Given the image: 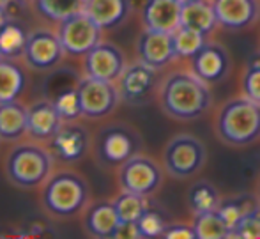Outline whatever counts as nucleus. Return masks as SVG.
<instances>
[{
  "label": "nucleus",
  "instance_id": "obj_23",
  "mask_svg": "<svg viewBox=\"0 0 260 239\" xmlns=\"http://www.w3.org/2000/svg\"><path fill=\"white\" fill-rule=\"evenodd\" d=\"M27 85V78L14 58H0V103L16 101Z\"/></svg>",
  "mask_w": 260,
  "mask_h": 239
},
{
  "label": "nucleus",
  "instance_id": "obj_12",
  "mask_svg": "<svg viewBox=\"0 0 260 239\" xmlns=\"http://www.w3.org/2000/svg\"><path fill=\"white\" fill-rule=\"evenodd\" d=\"M66 55L57 32L38 28L30 32L25 45L23 58L25 64L34 71H50L60 64Z\"/></svg>",
  "mask_w": 260,
  "mask_h": 239
},
{
  "label": "nucleus",
  "instance_id": "obj_3",
  "mask_svg": "<svg viewBox=\"0 0 260 239\" xmlns=\"http://www.w3.org/2000/svg\"><path fill=\"white\" fill-rule=\"evenodd\" d=\"M55 156L45 142H20L7 153L4 172L11 185L21 190H34L53 174Z\"/></svg>",
  "mask_w": 260,
  "mask_h": 239
},
{
  "label": "nucleus",
  "instance_id": "obj_4",
  "mask_svg": "<svg viewBox=\"0 0 260 239\" xmlns=\"http://www.w3.org/2000/svg\"><path fill=\"white\" fill-rule=\"evenodd\" d=\"M216 133L232 147H246L260 140V103L244 94L225 101L216 117Z\"/></svg>",
  "mask_w": 260,
  "mask_h": 239
},
{
  "label": "nucleus",
  "instance_id": "obj_2",
  "mask_svg": "<svg viewBox=\"0 0 260 239\" xmlns=\"http://www.w3.org/2000/svg\"><path fill=\"white\" fill-rule=\"evenodd\" d=\"M41 207L55 220H71L89 207L90 186L73 170L53 172L41 186Z\"/></svg>",
  "mask_w": 260,
  "mask_h": 239
},
{
  "label": "nucleus",
  "instance_id": "obj_24",
  "mask_svg": "<svg viewBox=\"0 0 260 239\" xmlns=\"http://www.w3.org/2000/svg\"><path fill=\"white\" fill-rule=\"evenodd\" d=\"M223 198L218 188L209 181H199L189 186L188 190V207L193 215L206 211H214L221 205Z\"/></svg>",
  "mask_w": 260,
  "mask_h": 239
},
{
  "label": "nucleus",
  "instance_id": "obj_16",
  "mask_svg": "<svg viewBox=\"0 0 260 239\" xmlns=\"http://www.w3.org/2000/svg\"><path fill=\"white\" fill-rule=\"evenodd\" d=\"M219 27L226 31H244L260 20L258 0H212Z\"/></svg>",
  "mask_w": 260,
  "mask_h": 239
},
{
  "label": "nucleus",
  "instance_id": "obj_39",
  "mask_svg": "<svg viewBox=\"0 0 260 239\" xmlns=\"http://www.w3.org/2000/svg\"><path fill=\"white\" fill-rule=\"evenodd\" d=\"M0 58H2V55H0Z\"/></svg>",
  "mask_w": 260,
  "mask_h": 239
},
{
  "label": "nucleus",
  "instance_id": "obj_14",
  "mask_svg": "<svg viewBox=\"0 0 260 239\" xmlns=\"http://www.w3.org/2000/svg\"><path fill=\"white\" fill-rule=\"evenodd\" d=\"M189 61L191 71L209 85L223 82L232 73V57L221 43L207 41Z\"/></svg>",
  "mask_w": 260,
  "mask_h": 239
},
{
  "label": "nucleus",
  "instance_id": "obj_38",
  "mask_svg": "<svg viewBox=\"0 0 260 239\" xmlns=\"http://www.w3.org/2000/svg\"><path fill=\"white\" fill-rule=\"evenodd\" d=\"M257 195H258V200H260V181H258V188H257Z\"/></svg>",
  "mask_w": 260,
  "mask_h": 239
},
{
  "label": "nucleus",
  "instance_id": "obj_18",
  "mask_svg": "<svg viewBox=\"0 0 260 239\" xmlns=\"http://www.w3.org/2000/svg\"><path fill=\"white\" fill-rule=\"evenodd\" d=\"M120 218L115 211L113 202H96L83 211L82 225L89 236L98 239L117 237L120 229Z\"/></svg>",
  "mask_w": 260,
  "mask_h": 239
},
{
  "label": "nucleus",
  "instance_id": "obj_33",
  "mask_svg": "<svg viewBox=\"0 0 260 239\" xmlns=\"http://www.w3.org/2000/svg\"><path fill=\"white\" fill-rule=\"evenodd\" d=\"M137 229L140 237H157V236H163L165 229H167V223H165L163 216L159 213L147 209L137 222Z\"/></svg>",
  "mask_w": 260,
  "mask_h": 239
},
{
  "label": "nucleus",
  "instance_id": "obj_8",
  "mask_svg": "<svg viewBox=\"0 0 260 239\" xmlns=\"http://www.w3.org/2000/svg\"><path fill=\"white\" fill-rule=\"evenodd\" d=\"M57 34L66 55L85 57L98 43H101L103 28L85 11H80V13L66 18L58 23Z\"/></svg>",
  "mask_w": 260,
  "mask_h": 239
},
{
  "label": "nucleus",
  "instance_id": "obj_31",
  "mask_svg": "<svg viewBox=\"0 0 260 239\" xmlns=\"http://www.w3.org/2000/svg\"><path fill=\"white\" fill-rule=\"evenodd\" d=\"M53 105L57 108L58 115L62 117V121H78L80 117H83L82 105H80V96L76 89L64 91L62 94H58L53 99Z\"/></svg>",
  "mask_w": 260,
  "mask_h": 239
},
{
  "label": "nucleus",
  "instance_id": "obj_36",
  "mask_svg": "<svg viewBox=\"0 0 260 239\" xmlns=\"http://www.w3.org/2000/svg\"><path fill=\"white\" fill-rule=\"evenodd\" d=\"M9 21V18H7V11H6V6H4V2L0 0V28L4 27V25Z\"/></svg>",
  "mask_w": 260,
  "mask_h": 239
},
{
  "label": "nucleus",
  "instance_id": "obj_21",
  "mask_svg": "<svg viewBox=\"0 0 260 239\" xmlns=\"http://www.w3.org/2000/svg\"><path fill=\"white\" fill-rule=\"evenodd\" d=\"M28 135V108L20 101L0 103V140L18 142Z\"/></svg>",
  "mask_w": 260,
  "mask_h": 239
},
{
  "label": "nucleus",
  "instance_id": "obj_17",
  "mask_svg": "<svg viewBox=\"0 0 260 239\" xmlns=\"http://www.w3.org/2000/svg\"><path fill=\"white\" fill-rule=\"evenodd\" d=\"M182 4L177 0H145L142 7L144 28L174 34L181 27Z\"/></svg>",
  "mask_w": 260,
  "mask_h": 239
},
{
  "label": "nucleus",
  "instance_id": "obj_1",
  "mask_svg": "<svg viewBox=\"0 0 260 239\" xmlns=\"http://www.w3.org/2000/svg\"><path fill=\"white\" fill-rule=\"evenodd\" d=\"M159 106L170 119L195 121L206 115L212 106L209 83L193 71H174L157 87Z\"/></svg>",
  "mask_w": 260,
  "mask_h": 239
},
{
  "label": "nucleus",
  "instance_id": "obj_37",
  "mask_svg": "<svg viewBox=\"0 0 260 239\" xmlns=\"http://www.w3.org/2000/svg\"><path fill=\"white\" fill-rule=\"evenodd\" d=\"M177 2H181V4H188V2H191V0H177Z\"/></svg>",
  "mask_w": 260,
  "mask_h": 239
},
{
  "label": "nucleus",
  "instance_id": "obj_6",
  "mask_svg": "<svg viewBox=\"0 0 260 239\" xmlns=\"http://www.w3.org/2000/svg\"><path fill=\"white\" fill-rule=\"evenodd\" d=\"M206 161V143L188 133L172 137L163 149V168L175 179L193 177L202 170Z\"/></svg>",
  "mask_w": 260,
  "mask_h": 239
},
{
  "label": "nucleus",
  "instance_id": "obj_15",
  "mask_svg": "<svg viewBox=\"0 0 260 239\" xmlns=\"http://www.w3.org/2000/svg\"><path fill=\"white\" fill-rule=\"evenodd\" d=\"M138 61L154 69H163L177 58L174 46V36L168 32L144 28L137 41Z\"/></svg>",
  "mask_w": 260,
  "mask_h": 239
},
{
  "label": "nucleus",
  "instance_id": "obj_13",
  "mask_svg": "<svg viewBox=\"0 0 260 239\" xmlns=\"http://www.w3.org/2000/svg\"><path fill=\"white\" fill-rule=\"evenodd\" d=\"M126 55L117 45L110 41L98 43L89 53L83 57V69L85 76L106 82H115L126 69Z\"/></svg>",
  "mask_w": 260,
  "mask_h": 239
},
{
  "label": "nucleus",
  "instance_id": "obj_28",
  "mask_svg": "<svg viewBox=\"0 0 260 239\" xmlns=\"http://www.w3.org/2000/svg\"><path fill=\"white\" fill-rule=\"evenodd\" d=\"M257 205H260L258 195L243 193V195H236V197L223 200L221 205L218 207V211L221 213V216L225 218V222L229 223L230 229H234V225H236L244 215L253 211Z\"/></svg>",
  "mask_w": 260,
  "mask_h": 239
},
{
  "label": "nucleus",
  "instance_id": "obj_34",
  "mask_svg": "<svg viewBox=\"0 0 260 239\" xmlns=\"http://www.w3.org/2000/svg\"><path fill=\"white\" fill-rule=\"evenodd\" d=\"M241 87H243V94L246 98L260 103V57H255L248 64L246 71L243 75Z\"/></svg>",
  "mask_w": 260,
  "mask_h": 239
},
{
  "label": "nucleus",
  "instance_id": "obj_29",
  "mask_svg": "<svg viewBox=\"0 0 260 239\" xmlns=\"http://www.w3.org/2000/svg\"><path fill=\"white\" fill-rule=\"evenodd\" d=\"M28 34L14 21H7L0 28V55L6 58L23 57Z\"/></svg>",
  "mask_w": 260,
  "mask_h": 239
},
{
  "label": "nucleus",
  "instance_id": "obj_10",
  "mask_svg": "<svg viewBox=\"0 0 260 239\" xmlns=\"http://www.w3.org/2000/svg\"><path fill=\"white\" fill-rule=\"evenodd\" d=\"M48 143L53 156L68 165L78 163L92 151V137L78 121H64Z\"/></svg>",
  "mask_w": 260,
  "mask_h": 239
},
{
  "label": "nucleus",
  "instance_id": "obj_30",
  "mask_svg": "<svg viewBox=\"0 0 260 239\" xmlns=\"http://www.w3.org/2000/svg\"><path fill=\"white\" fill-rule=\"evenodd\" d=\"M172 36H174V46L177 58H191L197 51L202 50V46L206 45L209 38V36L202 34V32L184 27V25H181Z\"/></svg>",
  "mask_w": 260,
  "mask_h": 239
},
{
  "label": "nucleus",
  "instance_id": "obj_9",
  "mask_svg": "<svg viewBox=\"0 0 260 239\" xmlns=\"http://www.w3.org/2000/svg\"><path fill=\"white\" fill-rule=\"evenodd\" d=\"M76 91L80 96L82 113L87 119H103L117 108L120 101V93L115 82L85 76Z\"/></svg>",
  "mask_w": 260,
  "mask_h": 239
},
{
  "label": "nucleus",
  "instance_id": "obj_26",
  "mask_svg": "<svg viewBox=\"0 0 260 239\" xmlns=\"http://www.w3.org/2000/svg\"><path fill=\"white\" fill-rule=\"evenodd\" d=\"M87 0H34L36 11L43 18L60 23L62 20L85 9Z\"/></svg>",
  "mask_w": 260,
  "mask_h": 239
},
{
  "label": "nucleus",
  "instance_id": "obj_7",
  "mask_svg": "<svg viewBox=\"0 0 260 239\" xmlns=\"http://www.w3.org/2000/svg\"><path fill=\"white\" fill-rule=\"evenodd\" d=\"M117 181L120 190L151 197L163 185V168L151 156L138 153L120 165L117 170Z\"/></svg>",
  "mask_w": 260,
  "mask_h": 239
},
{
  "label": "nucleus",
  "instance_id": "obj_5",
  "mask_svg": "<svg viewBox=\"0 0 260 239\" xmlns=\"http://www.w3.org/2000/svg\"><path fill=\"white\" fill-rule=\"evenodd\" d=\"M142 135L127 123H108L92 137L94 160L105 168H119L124 161L142 153Z\"/></svg>",
  "mask_w": 260,
  "mask_h": 239
},
{
  "label": "nucleus",
  "instance_id": "obj_25",
  "mask_svg": "<svg viewBox=\"0 0 260 239\" xmlns=\"http://www.w3.org/2000/svg\"><path fill=\"white\" fill-rule=\"evenodd\" d=\"M191 225L195 229L197 239H221L230 237V234H232V229L218 209L195 215Z\"/></svg>",
  "mask_w": 260,
  "mask_h": 239
},
{
  "label": "nucleus",
  "instance_id": "obj_27",
  "mask_svg": "<svg viewBox=\"0 0 260 239\" xmlns=\"http://www.w3.org/2000/svg\"><path fill=\"white\" fill-rule=\"evenodd\" d=\"M113 205L122 223H137L140 216L149 209L147 197L124 190H120V193L115 197Z\"/></svg>",
  "mask_w": 260,
  "mask_h": 239
},
{
  "label": "nucleus",
  "instance_id": "obj_22",
  "mask_svg": "<svg viewBox=\"0 0 260 239\" xmlns=\"http://www.w3.org/2000/svg\"><path fill=\"white\" fill-rule=\"evenodd\" d=\"M181 25L211 36L219 27L212 0H191L188 4H182Z\"/></svg>",
  "mask_w": 260,
  "mask_h": 239
},
{
  "label": "nucleus",
  "instance_id": "obj_20",
  "mask_svg": "<svg viewBox=\"0 0 260 239\" xmlns=\"http://www.w3.org/2000/svg\"><path fill=\"white\" fill-rule=\"evenodd\" d=\"M131 9L129 0H87L83 11L103 31H110L122 25L129 18Z\"/></svg>",
  "mask_w": 260,
  "mask_h": 239
},
{
  "label": "nucleus",
  "instance_id": "obj_32",
  "mask_svg": "<svg viewBox=\"0 0 260 239\" xmlns=\"http://www.w3.org/2000/svg\"><path fill=\"white\" fill-rule=\"evenodd\" d=\"M230 237L241 239H260V205L244 215L239 222L234 225Z\"/></svg>",
  "mask_w": 260,
  "mask_h": 239
},
{
  "label": "nucleus",
  "instance_id": "obj_19",
  "mask_svg": "<svg viewBox=\"0 0 260 239\" xmlns=\"http://www.w3.org/2000/svg\"><path fill=\"white\" fill-rule=\"evenodd\" d=\"M62 117L58 115L53 101L41 99L28 106V135L38 142H50L62 126Z\"/></svg>",
  "mask_w": 260,
  "mask_h": 239
},
{
  "label": "nucleus",
  "instance_id": "obj_11",
  "mask_svg": "<svg viewBox=\"0 0 260 239\" xmlns=\"http://www.w3.org/2000/svg\"><path fill=\"white\" fill-rule=\"evenodd\" d=\"M120 99L127 105H145L151 101L157 87V69L144 62L127 64L120 78L117 80Z\"/></svg>",
  "mask_w": 260,
  "mask_h": 239
},
{
  "label": "nucleus",
  "instance_id": "obj_35",
  "mask_svg": "<svg viewBox=\"0 0 260 239\" xmlns=\"http://www.w3.org/2000/svg\"><path fill=\"white\" fill-rule=\"evenodd\" d=\"M163 236L168 239H197L193 225H186V223H172V225H167Z\"/></svg>",
  "mask_w": 260,
  "mask_h": 239
}]
</instances>
